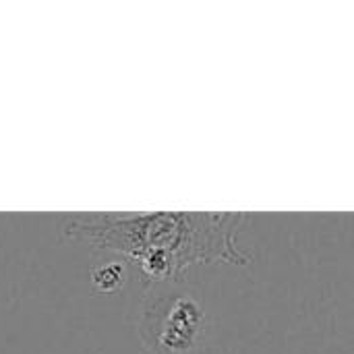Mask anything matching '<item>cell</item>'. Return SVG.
Instances as JSON below:
<instances>
[{"label":"cell","mask_w":354,"mask_h":354,"mask_svg":"<svg viewBox=\"0 0 354 354\" xmlns=\"http://www.w3.org/2000/svg\"><path fill=\"white\" fill-rule=\"evenodd\" d=\"M245 220L239 212H102L66 214L60 230L68 241L122 255L149 280L166 282L193 266H247L251 257L236 245Z\"/></svg>","instance_id":"6da1fadb"},{"label":"cell","mask_w":354,"mask_h":354,"mask_svg":"<svg viewBox=\"0 0 354 354\" xmlns=\"http://www.w3.org/2000/svg\"><path fill=\"white\" fill-rule=\"evenodd\" d=\"M122 278H124V274H122L120 263H106V266L91 272V282L100 292L118 290L120 284H122Z\"/></svg>","instance_id":"3957f363"},{"label":"cell","mask_w":354,"mask_h":354,"mask_svg":"<svg viewBox=\"0 0 354 354\" xmlns=\"http://www.w3.org/2000/svg\"><path fill=\"white\" fill-rule=\"evenodd\" d=\"M205 315L189 297H174L158 303L145 313V344L156 354H183L191 351L203 330Z\"/></svg>","instance_id":"7a4b0ae2"}]
</instances>
